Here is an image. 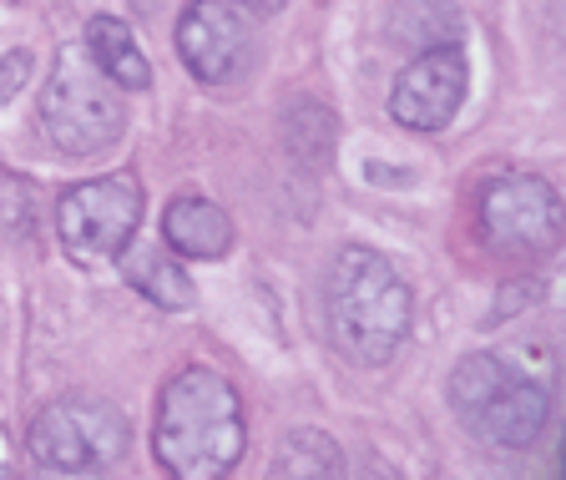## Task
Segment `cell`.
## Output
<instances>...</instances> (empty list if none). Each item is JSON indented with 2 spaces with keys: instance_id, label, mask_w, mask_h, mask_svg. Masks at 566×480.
<instances>
[{
  "instance_id": "1",
  "label": "cell",
  "mask_w": 566,
  "mask_h": 480,
  "mask_svg": "<svg viewBox=\"0 0 566 480\" xmlns=\"http://www.w3.org/2000/svg\"><path fill=\"white\" fill-rule=\"evenodd\" d=\"M153 450L177 480H218L243 460V405L212 369H182L157 399Z\"/></svg>"
},
{
  "instance_id": "2",
  "label": "cell",
  "mask_w": 566,
  "mask_h": 480,
  "mask_svg": "<svg viewBox=\"0 0 566 480\" xmlns=\"http://www.w3.org/2000/svg\"><path fill=\"white\" fill-rule=\"evenodd\" d=\"M324 314L349 359L389 364L410 334V289L375 248H344L324 283Z\"/></svg>"
},
{
  "instance_id": "3",
  "label": "cell",
  "mask_w": 566,
  "mask_h": 480,
  "mask_svg": "<svg viewBox=\"0 0 566 480\" xmlns=\"http://www.w3.org/2000/svg\"><path fill=\"white\" fill-rule=\"evenodd\" d=\"M450 405L460 425L481 440L485 450H531L552 420V399L536 379H521L495 354H465L450 375Z\"/></svg>"
},
{
  "instance_id": "4",
  "label": "cell",
  "mask_w": 566,
  "mask_h": 480,
  "mask_svg": "<svg viewBox=\"0 0 566 480\" xmlns=\"http://www.w3.org/2000/svg\"><path fill=\"white\" fill-rule=\"evenodd\" d=\"M41 122H46V137L56 142L61 153L71 157H96L106 153L112 142L127 127V112H122L117 92L102 71H92L82 56H61L51 71L46 92H41Z\"/></svg>"
},
{
  "instance_id": "5",
  "label": "cell",
  "mask_w": 566,
  "mask_h": 480,
  "mask_svg": "<svg viewBox=\"0 0 566 480\" xmlns=\"http://www.w3.org/2000/svg\"><path fill=\"white\" fill-rule=\"evenodd\" d=\"M25 440H31V456L46 470H102L112 460H122L132 430L117 405L92 395H71L35 415Z\"/></svg>"
},
{
  "instance_id": "6",
  "label": "cell",
  "mask_w": 566,
  "mask_h": 480,
  "mask_svg": "<svg viewBox=\"0 0 566 480\" xmlns=\"http://www.w3.org/2000/svg\"><path fill=\"white\" fill-rule=\"evenodd\" d=\"M177 56L212 92H233L253 71V15L238 0H192L177 21Z\"/></svg>"
},
{
  "instance_id": "7",
  "label": "cell",
  "mask_w": 566,
  "mask_h": 480,
  "mask_svg": "<svg viewBox=\"0 0 566 480\" xmlns=\"http://www.w3.org/2000/svg\"><path fill=\"white\" fill-rule=\"evenodd\" d=\"M481 238L506 258H542L562 243V198L526 173L495 177L481 192Z\"/></svg>"
},
{
  "instance_id": "8",
  "label": "cell",
  "mask_w": 566,
  "mask_h": 480,
  "mask_svg": "<svg viewBox=\"0 0 566 480\" xmlns=\"http://www.w3.org/2000/svg\"><path fill=\"white\" fill-rule=\"evenodd\" d=\"M142 223V188L127 173L92 177L61 198V238L82 258H117L127 253Z\"/></svg>"
},
{
  "instance_id": "9",
  "label": "cell",
  "mask_w": 566,
  "mask_h": 480,
  "mask_svg": "<svg viewBox=\"0 0 566 480\" xmlns=\"http://www.w3.org/2000/svg\"><path fill=\"white\" fill-rule=\"evenodd\" d=\"M465 82H471V66H465V51L455 41L424 46L400 71V82L389 92V112L410 132H440L455 122L460 102H465Z\"/></svg>"
},
{
  "instance_id": "10",
  "label": "cell",
  "mask_w": 566,
  "mask_h": 480,
  "mask_svg": "<svg viewBox=\"0 0 566 480\" xmlns=\"http://www.w3.org/2000/svg\"><path fill=\"white\" fill-rule=\"evenodd\" d=\"M163 238H167V248L182 258H223L228 248H233V223H228V212L212 198L182 192V198H172V208L163 212Z\"/></svg>"
},
{
  "instance_id": "11",
  "label": "cell",
  "mask_w": 566,
  "mask_h": 480,
  "mask_svg": "<svg viewBox=\"0 0 566 480\" xmlns=\"http://www.w3.org/2000/svg\"><path fill=\"white\" fill-rule=\"evenodd\" d=\"M86 46H92V61L112 86H127V92H142V86H153V66L142 56L137 35H132L127 21L117 15H96L86 25Z\"/></svg>"
},
{
  "instance_id": "12",
  "label": "cell",
  "mask_w": 566,
  "mask_h": 480,
  "mask_svg": "<svg viewBox=\"0 0 566 480\" xmlns=\"http://www.w3.org/2000/svg\"><path fill=\"white\" fill-rule=\"evenodd\" d=\"M283 147H289V157L304 173H324L334 157V112L324 102H308V96L289 102V112H283Z\"/></svg>"
},
{
  "instance_id": "13",
  "label": "cell",
  "mask_w": 566,
  "mask_h": 480,
  "mask_svg": "<svg viewBox=\"0 0 566 480\" xmlns=\"http://www.w3.org/2000/svg\"><path fill=\"white\" fill-rule=\"evenodd\" d=\"M460 31V11L455 0H389V35L410 51L440 46V41H455Z\"/></svg>"
},
{
  "instance_id": "14",
  "label": "cell",
  "mask_w": 566,
  "mask_h": 480,
  "mask_svg": "<svg viewBox=\"0 0 566 480\" xmlns=\"http://www.w3.org/2000/svg\"><path fill=\"white\" fill-rule=\"evenodd\" d=\"M273 476L283 480H329V476H344V456L324 430H294L283 440V450L273 456Z\"/></svg>"
},
{
  "instance_id": "15",
  "label": "cell",
  "mask_w": 566,
  "mask_h": 480,
  "mask_svg": "<svg viewBox=\"0 0 566 480\" xmlns=\"http://www.w3.org/2000/svg\"><path fill=\"white\" fill-rule=\"evenodd\" d=\"M132 283H137L157 309H188L192 304V279L163 253L137 258V263H132Z\"/></svg>"
},
{
  "instance_id": "16",
  "label": "cell",
  "mask_w": 566,
  "mask_h": 480,
  "mask_svg": "<svg viewBox=\"0 0 566 480\" xmlns=\"http://www.w3.org/2000/svg\"><path fill=\"white\" fill-rule=\"evenodd\" d=\"M25 82H31V51H11L0 61V102H11Z\"/></svg>"
},
{
  "instance_id": "17",
  "label": "cell",
  "mask_w": 566,
  "mask_h": 480,
  "mask_svg": "<svg viewBox=\"0 0 566 480\" xmlns=\"http://www.w3.org/2000/svg\"><path fill=\"white\" fill-rule=\"evenodd\" d=\"M238 6H243L248 15H279L289 0H238Z\"/></svg>"
}]
</instances>
